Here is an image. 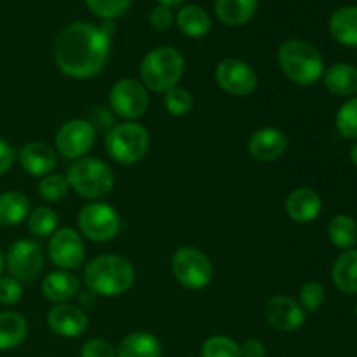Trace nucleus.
<instances>
[{"instance_id":"1","label":"nucleus","mask_w":357,"mask_h":357,"mask_svg":"<svg viewBox=\"0 0 357 357\" xmlns=\"http://www.w3.org/2000/svg\"><path fill=\"white\" fill-rule=\"evenodd\" d=\"M58 68L73 79H91L105 68L110 56V38L89 23L63 28L52 45Z\"/></svg>"},{"instance_id":"2","label":"nucleus","mask_w":357,"mask_h":357,"mask_svg":"<svg viewBox=\"0 0 357 357\" xmlns=\"http://www.w3.org/2000/svg\"><path fill=\"white\" fill-rule=\"evenodd\" d=\"M135 267L119 255H100L86 265L84 282L96 296H119L135 282Z\"/></svg>"},{"instance_id":"3","label":"nucleus","mask_w":357,"mask_h":357,"mask_svg":"<svg viewBox=\"0 0 357 357\" xmlns=\"http://www.w3.org/2000/svg\"><path fill=\"white\" fill-rule=\"evenodd\" d=\"M278 61L284 75L298 86H312L323 77L324 61L312 44L300 38L282 42Z\"/></svg>"},{"instance_id":"4","label":"nucleus","mask_w":357,"mask_h":357,"mask_svg":"<svg viewBox=\"0 0 357 357\" xmlns=\"http://www.w3.org/2000/svg\"><path fill=\"white\" fill-rule=\"evenodd\" d=\"M185 72V59L174 47H157L143 58L142 84L153 93H166L178 86Z\"/></svg>"},{"instance_id":"5","label":"nucleus","mask_w":357,"mask_h":357,"mask_svg":"<svg viewBox=\"0 0 357 357\" xmlns=\"http://www.w3.org/2000/svg\"><path fill=\"white\" fill-rule=\"evenodd\" d=\"M70 188L84 199H101L114 188V173L96 157L77 159L66 173Z\"/></svg>"},{"instance_id":"6","label":"nucleus","mask_w":357,"mask_h":357,"mask_svg":"<svg viewBox=\"0 0 357 357\" xmlns=\"http://www.w3.org/2000/svg\"><path fill=\"white\" fill-rule=\"evenodd\" d=\"M107 152L115 162L129 166L145 157L150 146V135L142 124L136 122H124L117 124L107 132L105 138Z\"/></svg>"},{"instance_id":"7","label":"nucleus","mask_w":357,"mask_h":357,"mask_svg":"<svg viewBox=\"0 0 357 357\" xmlns=\"http://www.w3.org/2000/svg\"><path fill=\"white\" fill-rule=\"evenodd\" d=\"M171 268H173L176 281L194 291L206 288L213 279L211 260L197 248H180L173 255Z\"/></svg>"},{"instance_id":"8","label":"nucleus","mask_w":357,"mask_h":357,"mask_svg":"<svg viewBox=\"0 0 357 357\" xmlns=\"http://www.w3.org/2000/svg\"><path fill=\"white\" fill-rule=\"evenodd\" d=\"M79 227L87 239L94 243H107L121 230V216L110 204L91 202L80 209Z\"/></svg>"},{"instance_id":"9","label":"nucleus","mask_w":357,"mask_h":357,"mask_svg":"<svg viewBox=\"0 0 357 357\" xmlns=\"http://www.w3.org/2000/svg\"><path fill=\"white\" fill-rule=\"evenodd\" d=\"M146 87L136 79H121L110 89V107L115 115L128 119L129 122L145 115L149 108Z\"/></svg>"},{"instance_id":"10","label":"nucleus","mask_w":357,"mask_h":357,"mask_svg":"<svg viewBox=\"0 0 357 357\" xmlns=\"http://www.w3.org/2000/svg\"><path fill=\"white\" fill-rule=\"evenodd\" d=\"M6 265L10 278L20 282H31L44 267L42 248L35 241H16L7 251Z\"/></svg>"},{"instance_id":"11","label":"nucleus","mask_w":357,"mask_h":357,"mask_svg":"<svg viewBox=\"0 0 357 357\" xmlns=\"http://www.w3.org/2000/svg\"><path fill=\"white\" fill-rule=\"evenodd\" d=\"M216 84L232 96H250L258 86V75L253 66L243 59H223L215 70Z\"/></svg>"},{"instance_id":"12","label":"nucleus","mask_w":357,"mask_h":357,"mask_svg":"<svg viewBox=\"0 0 357 357\" xmlns=\"http://www.w3.org/2000/svg\"><path fill=\"white\" fill-rule=\"evenodd\" d=\"M93 145L94 128L84 119H72L56 132V150L68 159H82Z\"/></svg>"},{"instance_id":"13","label":"nucleus","mask_w":357,"mask_h":357,"mask_svg":"<svg viewBox=\"0 0 357 357\" xmlns=\"http://www.w3.org/2000/svg\"><path fill=\"white\" fill-rule=\"evenodd\" d=\"M84 243L73 229H61L52 234L49 241V257L61 271L79 268L84 261Z\"/></svg>"},{"instance_id":"14","label":"nucleus","mask_w":357,"mask_h":357,"mask_svg":"<svg viewBox=\"0 0 357 357\" xmlns=\"http://www.w3.org/2000/svg\"><path fill=\"white\" fill-rule=\"evenodd\" d=\"M264 314L265 319L272 328L284 331V333L300 330L305 323V310L300 307L296 300L289 298V296H272L265 303Z\"/></svg>"},{"instance_id":"15","label":"nucleus","mask_w":357,"mask_h":357,"mask_svg":"<svg viewBox=\"0 0 357 357\" xmlns=\"http://www.w3.org/2000/svg\"><path fill=\"white\" fill-rule=\"evenodd\" d=\"M47 326L59 337L75 338L87 330V316L80 307L59 303L47 312Z\"/></svg>"},{"instance_id":"16","label":"nucleus","mask_w":357,"mask_h":357,"mask_svg":"<svg viewBox=\"0 0 357 357\" xmlns=\"http://www.w3.org/2000/svg\"><path fill=\"white\" fill-rule=\"evenodd\" d=\"M288 149V136L275 128L258 129L248 143V152L260 162L279 159Z\"/></svg>"},{"instance_id":"17","label":"nucleus","mask_w":357,"mask_h":357,"mask_svg":"<svg viewBox=\"0 0 357 357\" xmlns=\"http://www.w3.org/2000/svg\"><path fill=\"white\" fill-rule=\"evenodd\" d=\"M323 201L312 188L300 187L286 199V213L296 223H310L319 216Z\"/></svg>"},{"instance_id":"18","label":"nucleus","mask_w":357,"mask_h":357,"mask_svg":"<svg viewBox=\"0 0 357 357\" xmlns=\"http://www.w3.org/2000/svg\"><path fill=\"white\" fill-rule=\"evenodd\" d=\"M20 164L31 176H47L56 166V153L47 143H28L20 150Z\"/></svg>"},{"instance_id":"19","label":"nucleus","mask_w":357,"mask_h":357,"mask_svg":"<svg viewBox=\"0 0 357 357\" xmlns=\"http://www.w3.org/2000/svg\"><path fill=\"white\" fill-rule=\"evenodd\" d=\"M80 288V281L77 275L70 274L68 271H58L45 275L42 281V293L49 302L66 303L77 296Z\"/></svg>"},{"instance_id":"20","label":"nucleus","mask_w":357,"mask_h":357,"mask_svg":"<svg viewBox=\"0 0 357 357\" xmlns=\"http://www.w3.org/2000/svg\"><path fill=\"white\" fill-rule=\"evenodd\" d=\"M330 33L337 42L357 47V7L345 6L330 17Z\"/></svg>"},{"instance_id":"21","label":"nucleus","mask_w":357,"mask_h":357,"mask_svg":"<svg viewBox=\"0 0 357 357\" xmlns=\"http://www.w3.org/2000/svg\"><path fill=\"white\" fill-rule=\"evenodd\" d=\"M324 86L337 96L357 94V68L349 63H337L324 73Z\"/></svg>"},{"instance_id":"22","label":"nucleus","mask_w":357,"mask_h":357,"mask_svg":"<svg viewBox=\"0 0 357 357\" xmlns=\"http://www.w3.org/2000/svg\"><path fill=\"white\" fill-rule=\"evenodd\" d=\"M258 0H216L215 13L223 24L241 26L255 16Z\"/></svg>"},{"instance_id":"23","label":"nucleus","mask_w":357,"mask_h":357,"mask_svg":"<svg viewBox=\"0 0 357 357\" xmlns=\"http://www.w3.org/2000/svg\"><path fill=\"white\" fill-rule=\"evenodd\" d=\"M162 347L152 333L136 331L119 344L117 357H160Z\"/></svg>"},{"instance_id":"24","label":"nucleus","mask_w":357,"mask_h":357,"mask_svg":"<svg viewBox=\"0 0 357 357\" xmlns=\"http://www.w3.org/2000/svg\"><path fill=\"white\" fill-rule=\"evenodd\" d=\"M335 286L342 293L356 295L357 293V250H345L337 258L331 271Z\"/></svg>"},{"instance_id":"25","label":"nucleus","mask_w":357,"mask_h":357,"mask_svg":"<svg viewBox=\"0 0 357 357\" xmlns=\"http://www.w3.org/2000/svg\"><path fill=\"white\" fill-rule=\"evenodd\" d=\"M28 323L21 314L7 310L0 312V351H10L26 338Z\"/></svg>"},{"instance_id":"26","label":"nucleus","mask_w":357,"mask_h":357,"mask_svg":"<svg viewBox=\"0 0 357 357\" xmlns=\"http://www.w3.org/2000/svg\"><path fill=\"white\" fill-rule=\"evenodd\" d=\"M176 24L181 33L190 38H201L211 30V20L208 13L199 6L181 7L176 16Z\"/></svg>"},{"instance_id":"27","label":"nucleus","mask_w":357,"mask_h":357,"mask_svg":"<svg viewBox=\"0 0 357 357\" xmlns=\"http://www.w3.org/2000/svg\"><path fill=\"white\" fill-rule=\"evenodd\" d=\"M30 213V201L16 190L0 194V225H20Z\"/></svg>"},{"instance_id":"28","label":"nucleus","mask_w":357,"mask_h":357,"mask_svg":"<svg viewBox=\"0 0 357 357\" xmlns=\"http://www.w3.org/2000/svg\"><path fill=\"white\" fill-rule=\"evenodd\" d=\"M330 241L340 250H351L357 243V223L347 215H338L328 227Z\"/></svg>"},{"instance_id":"29","label":"nucleus","mask_w":357,"mask_h":357,"mask_svg":"<svg viewBox=\"0 0 357 357\" xmlns=\"http://www.w3.org/2000/svg\"><path fill=\"white\" fill-rule=\"evenodd\" d=\"M56 227H58V215L51 208L40 206L28 216V230L37 237L51 236L54 234Z\"/></svg>"},{"instance_id":"30","label":"nucleus","mask_w":357,"mask_h":357,"mask_svg":"<svg viewBox=\"0 0 357 357\" xmlns=\"http://www.w3.org/2000/svg\"><path fill=\"white\" fill-rule=\"evenodd\" d=\"M164 107L174 117H183V115L190 114L192 107H194V98H192L190 91L176 86L164 93Z\"/></svg>"},{"instance_id":"31","label":"nucleus","mask_w":357,"mask_h":357,"mask_svg":"<svg viewBox=\"0 0 357 357\" xmlns=\"http://www.w3.org/2000/svg\"><path fill=\"white\" fill-rule=\"evenodd\" d=\"M201 357H241V345L232 338L215 335L202 344Z\"/></svg>"},{"instance_id":"32","label":"nucleus","mask_w":357,"mask_h":357,"mask_svg":"<svg viewBox=\"0 0 357 357\" xmlns=\"http://www.w3.org/2000/svg\"><path fill=\"white\" fill-rule=\"evenodd\" d=\"M70 185L61 174H47L38 183V194L42 199L49 202H58L68 195Z\"/></svg>"},{"instance_id":"33","label":"nucleus","mask_w":357,"mask_h":357,"mask_svg":"<svg viewBox=\"0 0 357 357\" xmlns=\"http://www.w3.org/2000/svg\"><path fill=\"white\" fill-rule=\"evenodd\" d=\"M337 129L342 136L357 139V96L345 101L337 114Z\"/></svg>"},{"instance_id":"34","label":"nucleus","mask_w":357,"mask_h":357,"mask_svg":"<svg viewBox=\"0 0 357 357\" xmlns=\"http://www.w3.org/2000/svg\"><path fill=\"white\" fill-rule=\"evenodd\" d=\"M87 9L101 20H115L128 10L131 0H86Z\"/></svg>"},{"instance_id":"35","label":"nucleus","mask_w":357,"mask_h":357,"mask_svg":"<svg viewBox=\"0 0 357 357\" xmlns=\"http://www.w3.org/2000/svg\"><path fill=\"white\" fill-rule=\"evenodd\" d=\"M324 298H326V293L321 282L309 281L300 288V307L307 312H316L317 309H321Z\"/></svg>"},{"instance_id":"36","label":"nucleus","mask_w":357,"mask_h":357,"mask_svg":"<svg viewBox=\"0 0 357 357\" xmlns=\"http://www.w3.org/2000/svg\"><path fill=\"white\" fill-rule=\"evenodd\" d=\"M23 288L21 282L14 278H0V303L2 305H14L21 300Z\"/></svg>"},{"instance_id":"37","label":"nucleus","mask_w":357,"mask_h":357,"mask_svg":"<svg viewBox=\"0 0 357 357\" xmlns=\"http://www.w3.org/2000/svg\"><path fill=\"white\" fill-rule=\"evenodd\" d=\"M80 357H117V352L103 338H93L84 344Z\"/></svg>"},{"instance_id":"38","label":"nucleus","mask_w":357,"mask_h":357,"mask_svg":"<svg viewBox=\"0 0 357 357\" xmlns=\"http://www.w3.org/2000/svg\"><path fill=\"white\" fill-rule=\"evenodd\" d=\"M149 21L157 31L169 30V28L173 26V23H174L173 10H171V7H166V6L153 7V10L150 13Z\"/></svg>"},{"instance_id":"39","label":"nucleus","mask_w":357,"mask_h":357,"mask_svg":"<svg viewBox=\"0 0 357 357\" xmlns=\"http://www.w3.org/2000/svg\"><path fill=\"white\" fill-rule=\"evenodd\" d=\"M14 159H16V152H14V149L6 142V139L0 138V176L6 174L7 171L13 167Z\"/></svg>"},{"instance_id":"40","label":"nucleus","mask_w":357,"mask_h":357,"mask_svg":"<svg viewBox=\"0 0 357 357\" xmlns=\"http://www.w3.org/2000/svg\"><path fill=\"white\" fill-rule=\"evenodd\" d=\"M241 357H265V345L260 340L250 338L241 345Z\"/></svg>"},{"instance_id":"41","label":"nucleus","mask_w":357,"mask_h":357,"mask_svg":"<svg viewBox=\"0 0 357 357\" xmlns=\"http://www.w3.org/2000/svg\"><path fill=\"white\" fill-rule=\"evenodd\" d=\"M91 126H93V128L94 126H98V128L101 129L108 128V131H110V129L114 128V121H112L110 114H108L105 108H96L93 114V122H91Z\"/></svg>"},{"instance_id":"42","label":"nucleus","mask_w":357,"mask_h":357,"mask_svg":"<svg viewBox=\"0 0 357 357\" xmlns=\"http://www.w3.org/2000/svg\"><path fill=\"white\" fill-rule=\"evenodd\" d=\"M94 303H96V295H94L93 291H82L79 296V305L80 309H91V307H94Z\"/></svg>"},{"instance_id":"43","label":"nucleus","mask_w":357,"mask_h":357,"mask_svg":"<svg viewBox=\"0 0 357 357\" xmlns=\"http://www.w3.org/2000/svg\"><path fill=\"white\" fill-rule=\"evenodd\" d=\"M101 30V33L105 35V37H108L112 40V37H114V33L117 31V24H115L114 20H103V23L98 26Z\"/></svg>"},{"instance_id":"44","label":"nucleus","mask_w":357,"mask_h":357,"mask_svg":"<svg viewBox=\"0 0 357 357\" xmlns=\"http://www.w3.org/2000/svg\"><path fill=\"white\" fill-rule=\"evenodd\" d=\"M157 2H159V6L174 7V6H180V3H183L185 0H157Z\"/></svg>"},{"instance_id":"45","label":"nucleus","mask_w":357,"mask_h":357,"mask_svg":"<svg viewBox=\"0 0 357 357\" xmlns=\"http://www.w3.org/2000/svg\"><path fill=\"white\" fill-rule=\"evenodd\" d=\"M351 160L354 162V166L357 167V143L354 146H352V150H351Z\"/></svg>"},{"instance_id":"46","label":"nucleus","mask_w":357,"mask_h":357,"mask_svg":"<svg viewBox=\"0 0 357 357\" xmlns=\"http://www.w3.org/2000/svg\"><path fill=\"white\" fill-rule=\"evenodd\" d=\"M3 265H6V257H3V251H2V248H0V278H2Z\"/></svg>"},{"instance_id":"47","label":"nucleus","mask_w":357,"mask_h":357,"mask_svg":"<svg viewBox=\"0 0 357 357\" xmlns=\"http://www.w3.org/2000/svg\"><path fill=\"white\" fill-rule=\"evenodd\" d=\"M354 314H356V317H357V305H356V309H354Z\"/></svg>"}]
</instances>
